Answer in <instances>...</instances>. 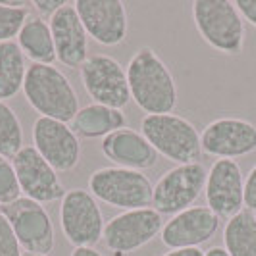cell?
Listing matches in <instances>:
<instances>
[{
	"mask_svg": "<svg viewBox=\"0 0 256 256\" xmlns=\"http://www.w3.org/2000/svg\"><path fill=\"white\" fill-rule=\"evenodd\" d=\"M77 14L89 37L102 46H118L128 37V10L118 0H77Z\"/></svg>",
	"mask_w": 256,
	"mask_h": 256,
	"instance_id": "cell-15",
	"label": "cell"
},
{
	"mask_svg": "<svg viewBox=\"0 0 256 256\" xmlns=\"http://www.w3.org/2000/svg\"><path fill=\"white\" fill-rule=\"evenodd\" d=\"M220 230V218L208 206H191L162 228V243L170 250L176 248H200L208 243Z\"/></svg>",
	"mask_w": 256,
	"mask_h": 256,
	"instance_id": "cell-16",
	"label": "cell"
},
{
	"mask_svg": "<svg viewBox=\"0 0 256 256\" xmlns=\"http://www.w3.org/2000/svg\"><path fill=\"white\" fill-rule=\"evenodd\" d=\"M244 206L246 210L256 212V166L248 172L244 180Z\"/></svg>",
	"mask_w": 256,
	"mask_h": 256,
	"instance_id": "cell-28",
	"label": "cell"
},
{
	"mask_svg": "<svg viewBox=\"0 0 256 256\" xmlns=\"http://www.w3.org/2000/svg\"><path fill=\"white\" fill-rule=\"evenodd\" d=\"M27 58L20 44L2 42L0 44V102L14 98L20 90H24L27 77Z\"/></svg>",
	"mask_w": 256,
	"mask_h": 256,
	"instance_id": "cell-21",
	"label": "cell"
},
{
	"mask_svg": "<svg viewBox=\"0 0 256 256\" xmlns=\"http://www.w3.org/2000/svg\"><path fill=\"white\" fill-rule=\"evenodd\" d=\"M54 46H56V58L66 68H81L89 58V33L83 26L79 14H77L74 2L66 4L62 10L48 20Z\"/></svg>",
	"mask_w": 256,
	"mask_h": 256,
	"instance_id": "cell-17",
	"label": "cell"
},
{
	"mask_svg": "<svg viewBox=\"0 0 256 256\" xmlns=\"http://www.w3.org/2000/svg\"><path fill=\"white\" fill-rule=\"evenodd\" d=\"M0 256H24V248L18 241L8 218L0 212Z\"/></svg>",
	"mask_w": 256,
	"mask_h": 256,
	"instance_id": "cell-26",
	"label": "cell"
},
{
	"mask_svg": "<svg viewBox=\"0 0 256 256\" xmlns=\"http://www.w3.org/2000/svg\"><path fill=\"white\" fill-rule=\"evenodd\" d=\"M141 133L158 154L183 166L202 158L200 133L191 122L178 114H148L142 118Z\"/></svg>",
	"mask_w": 256,
	"mask_h": 256,
	"instance_id": "cell-3",
	"label": "cell"
},
{
	"mask_svg": "<svg viewBox=\"0 0 256 256\" xmlns=\"http://www.w3.org/2000/svg\"><path fill=\"white\" fill-rule=\"evenodd\" d=\"M24 94L29 106L38 112L40 118L72 124L81 110L74 85L56 66H29L24 83Z\"/></svg>",
	"mask_w": 256,
	"mask_h": 256,
	"instance_id": "cell-2",
	"label": "cell"
},
{
	"mask_svg": "<svg viewBox=\"0 0 256 256\" xmlns=\"http://www.w3.org/2000/svg\"><path fill=\"white\" fill-rule=\"evenodd\" d=\"M24 256H44V254H31V252H24Z\"/></svg>",
	"mask_w": 256,
	"mask_h": 256,
	"instance_id": "cell-33",
	"label": "cell"
},
{
	"mask_svg": "<svg viewBox=\"0 0 256 256\" xmlns=\"http://www.w3.org/2000/svg\"><path fill=\"white\" fill-rule=\"evenodd\" d=\"M60 226L68 243L81 248L102 241L106 222L96 198L89 191L72 189L60 200Z\"/></svg>",
	"mask_w": 256,
	"mask_h": 256,
	"instance_id": "cell-7",
	"label": "cell"
},
{
	"mask_svg": "<svg viewBox=\"0 0 256 256\" xmlns=\"http://www.w3.org/2000/svg\"><path fill=\"white\" fill-rule=\"evenodd\" d=\"M204 256H230V254H228V250L224 246H212V248L206 250Z\"/></svg>",
	"mask_w": 256,
	"mask_h": 256,
	"instance_id": "cell-32",
	"label": "cell"
},
{
	"mask_svg": "<svg viewBox=\"0 0 256 256\" xmlns=\"http://www.w3.org/2000/svg\"><path fill=\"white\" fill-rule=\"evenodd\" d=\"M162 256H204V250H200V248H176V250H170Z\"/></svg>",
	"mask_w": 256,
	"mask_h": 256,
	"instance_id": "cell-30",
	"label": "cell"
},
{
	"mask_svg": "<svg viewBox=\"0 0 256 256\" xmlns=\"http://www.w3.org/2000/svg\"><path fill=\"white\" fill-rule=\"evenodd\" d=\"M224 248L230 256H256V216L243 208L228 220L224 230Z\"/></svg>",
	"mask_w": 256,
	"mask_h": 256,
	"instance_id": "cell-22",
	"label": "cell"
},
{
	"mask_svg": "<svg viewBox=\"0 0 256 256\" xmlns=\"http://www.w3.org/2000/svg\"><path fill=\"white\" fill-rule=\"evenodd\" d=\"M22 196L24 194L20 189V181L16 176L12 160L0 156V206L12 204Z\"/></svg>",
	"mask_w": 256,
	"mask_h": 256,
	"instance_id": "cell-25",
	"label": "cell"
},
{
	"mask_svg": "<svg viewBox=\"0 0 256 256\" xmlns=\"http://www.w3.org/2000/svg\"><path fill=\"white\" fill-rule=\"evenodd\" d=\"M202 154L235 160L256 152V126L241 118H218L200 133Z\"/></svg>",
	"mask_w": 256,
	"mask_h": 256,
	"instance_id": "cell-12",
	"label": "cell"
},
{
	"mask_svg": "<svg viewBox=\"0 0 256 256\" xmlns=\"http://www.w3.org/2000/svg\"><path fill=\"white\" fill-rule=\"evenodd\" d=\"M0 212L8 218L24 252L48 256L56 246V230L44 204L27 196L16 202L0 206Z\"/></svg>",
	"mask_w": 256,
	"mask_h": 256,
	"instance_id": "cell-8",
	"label": "cell"
},
{
	"mask_svg": "<svg viewBox=\"0 0 256 256\" xmlns=\"http://www.w3.org/2000/svg\"><path fill=\"white\" fill-rule=\"evenodd\" d=\"M66 4V0H35L33 2V8L37 10L38 18H42V20H50L54 14L58 12V10H62Z\"/></svg>",
	"mask_w": 256,
	"mask_h": 256,
	"instance_id": "cell-27",
	"label": "cell"
},
{
	"mask_svg": "<svg viewBox=\"0 0 256 256\" xmlns=\"http://www.w3.org/2000/svg\"><path fill=\"white\" fill-rule=\"evenodd\" d=\"M33 146L58 174L72 172L81 160V141L70 124L37 118L33 126Z\"/></svg>",
	"mask_w": 256,
	"mask_h": 256,
	"instance_id": "cell-13",
	"label": "cell"
},
{
	"mask_svg": "<svg viewBox=\"0 0 256 256\" xmlns=\"http://www.w3.org/2000/svg\"><path fill=\"white\" fill-rule=\"evenodd\" d=\"M162 228L164 220L154 208L128 210L106 222L102 241L116 254H133L158 237Z\"/></svg>",
	"mask_w": 256,
	"mask_h": 256,
	"instance_id": "cell-10",
	"label": "cell"
},
{
	"mask_svg": "<svg viewBox=\"0 0 256 256\" xmlns=\"http://www.w3.org/2000/svg\"><path fill=\"white\" fill-rule=\"evenodd\" d=\"M70 256H104V254L98 252L94 246H81V248H74V252Z\"/></svg>",
	"mask_w": 256,
	"mask_h": 256,
	"instance_id": "cell-31",
	"label": "cell"
},
{
	"mask_svg": "<svg viewBox=\"0 0 256 256\" xmlns=\"http://www.w3.org/2000/svg\"><path fill=\"white\" fill-rule=\"evenodd\" d=\"M22 52L26 58L33 60V64L54 66L56 58V46H54V37L48 22H44L38 16H29L26 26L22 27L18 40Z\"/></svg>",
	"mask_w": 256,
	"mask_h": 256,
	"instance_id": "cell-20",
	"label": "cell"
},
{
	"mask_svg": "<svg viewBox=\"0 0 256 256\" xmlns=\"http://www.w3.org/2000/svg\"><path fill=\"white\" fill-rule=\"evenodd\" d=\"M196 31L208 46L226 56H239L244 48V20L230 0H198L192 4Z\"/></svg>",
	"mask_w": 256,
	"mask_h": 256,
	"instance_id": "cell-4",
	"label": "cell"
},
{
	"mask_svg": "<svg viewBox=\"0 0 256 256\" xmlns=\"http://www.w3.org/2000/svg\"><path fill=\"white\" fill-rule=\"evenodd\" d=\"M100 150L114 166L135 172L150 170L158 162V152L146 141V137L129 128L114 131L112 135L102 139Z\"/></svg>",
	"mask_w": 256,
	"mask_h": 256,
	"instance_id": "cell-18",
	"label": "cell"
},
{
	"mask_svg": "<svg viewBox=\"0 0 256 256\" xmlns=\"http://www.w3.org/2000/svg\"><path fill=\"white\" fill-rule=\"evenodd\" d=\"M235 6H237V10L244 22H248L252 27H256V0H237Z\"/></svg>",
	"mask_w": 256,
	"mask_h": 256,
	"instance_id": "cell-29",
	"label": "cell"
},
{
	"mask_svg": "<svg viewBox=\"0 0 256 256\" xmlns=\"http://www.w3.org/2000/svg\"><path fill=\"white\" fill-rule=\"evenodd\" d=\"M128 83L131 100L148 114H174L178 85L166 62L150 46H142L129 60Z\"/></svg>",
	"mask_w": 256,
	"mask_h": 256,
	"instance_id": "cell-1",
	"label": "cell"
},
{
	"mask_svg": "<svg viewBox=\"0 0 256 256\" xmlns=\"http://www.w3.org/2000/svg\"><path fill=\"white\" fill-rule=\"evenodd\" d=\"M206 204L220 220H231L244 206V178L235 160H216L208 170Z\"/></svg>",
	"mask_w": 256,
	"mask_h": 256,
	"instance_id": "cell-14",
	"label": "cell"
},
{
	"mask_svg": "<svg viewBox=\"0 0 256 256\" xmlns=\"http://www.w3.org/2000/svg\"><path fill=\"white\" fill-rule=\"evenodd\" d=\"M208 170L202 162L183 164L168 170L154 185L152 208L160 216H176L191 208L202 194Z\"/></svg>",
	"mask_w": 256,
	"mask_h": 256,
	"instance_id": "cell-6",
	"label": "cell"
},
{
	"mask_svg": "<svg viewBox=\"0 0 256 256\" xmlns=\"http://www.w3.org/2000/svg\"><path fill=\"white\" fill-rule=\"evenodd\" d=\"M89 192L108 206L128 212L150 208L154 187L142 172L112 166L90 174Z\"/></svg>",
	"mask_w": 256,
	"mask_h": 256,
	"instance_id": "cell-5",
	"label": "cell"
},
{
	"mask_svg": "<svg viewBox=\"0 0 256 256\" xmlns=\"http://www.w3.org/2000/svg\"><path fill=\"white\" fill-rule=\"evenodd\" d=\"M70 126L79 139H106L114 131L126 128V114L116 108L89 104L77 112Z\"/></svg>",
	"mask_w": 256,
	"mask_h": 256,
	"instance_id": "cell-19",
	"label": "cell"
},
{
	"mask_svg": "<svg viewBox=\"0 0 256 256\" xmlns=\"http://www.w3.org/2000/svg\"><path fill=\"white\" fill-rule=\"evenodd\" d=\"M12 164L24 196L40 204L64 198L66 189L58 172L37 152L35 146H24L12 160Z\"/></svg>",
	"mask_w": 256,
	"mask_h": 256,
	"instance_id": "cell-11",
	"label": "cell"
},
{
	"mask_svg": "<svg viewBox=\"0 0 256 256\" xmlns=\"http://www.w3.org/2000/svg\"><path fill=\"white\" fill-rule=\"evenodd\" d=\"M24 148V128L12 106L0 102V156L14 160Z\"/></svg>",
	"mask_w": 256,
	"mask_h": 256,
	"instance_id": "cell-23",
	"label": "cell"
},
{
	"mask_svg": "<svg viewBox=\"0 0 256 256\" xmlns=\"http://www.w3.org/2000/svg\"><path fill=\"white\" fill-rule=\"evenodd\" d=\"M29 16V8H10L0 2V44L18 38Z\"/></svg>",
	"mask_w": 256,
	"mask_h": 256,
	"instance_id": "cell-24",
	"label": "cell"
},
{
	"mask_svg": "<svg viewBox=\"0 0 256 256\" xmlns=\"http://www.w3.org/2000/svg\"><path fill=\"white\" fill-rule=\"evenodd\" d=\"M79 76L87 94L94 100V104L124 110L131 102L128 72L112 56H89L87 62L79 68Z\"/></svg>",
	"mask_w": 256,
	"mask_h": 256,
	"instance_id": "cell-9",
	"label": "cell"
}]
</instances>
